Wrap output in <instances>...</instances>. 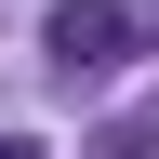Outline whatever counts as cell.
Returning a JSON list of instances; mask_svg holds the SVG:
<instances>
[{"label": "cell", "mask_w": 159, "mask_h": 159, "mask_svg": "<svg viewBox=\"0 0 159 159\" xmlns=\"http://www.w3.org/2000/svg\"><path fill=\"white\" fill-rule=\"evenodd\" d=\"M40 53H53L66 80H106L119 53H133V13H119V0H66V13L40 27Z\"/></svg>", "instance_id": "6da1fadb"}, {"label": "cell", "mask_w": 159, "mask_h": 159, "mask_svg": "<svg viewBox=\"0 0 159 159\" xmlns=\"http://www.w3.org/2000/svg\"><path fill=\"white\" fill-rule=\"evenodd\" d=\"M0 159H53V146H40V133H0Z\"/></svg>", "instance_id": "7a4b0ae2"}]
</instances>
